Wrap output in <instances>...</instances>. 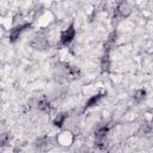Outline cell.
<instances>
[{"label":"cell","mask_w":153,"mask_h":153,"mask_svg":"<svg viewBox=\"0 0 153 153\" xmlns=\"http://www.w3.org/2000/svg\"><path fill=\"white\" fill-rule=\"evenodd\" d=\"M74 35H75V30H74V27L72 25L67 30L62 31V33H61V43L62 44H68L74 38Z\"/></svg>","instance_id":"6da1fadb"},{"label":"cell","mask_w":153,"mask_h":153,"mask_svg":"<svg viewBox=\"0 0 153 153\" xmlns=\"http://www.w3.org/2000/svg\"><path fill=\"white\" fill-rule=\"evenodd\" d=\"M117 10H118V12H120L122 16H124V17H126V16H128V14L130 13V7L127 5V2L121 4V5L118 6V8H117Z\"/></svg>","instance_id":"7a4b0ae2"},{"label":"cell","mask_w":153,"mask_h":153,"mask_svg":"<svg viewBox=\"0 0 153 153\" xmlns=\"http://www.w3.org/2000/svg\"><path fill=\"white\" fill-rule=\"evenodd\" d=\"M143 97H145V91H142V90H140L136 93V96H134V98H140V99H142Z\"/></svg>","instance_id":"3957f363"}]
</instances>
